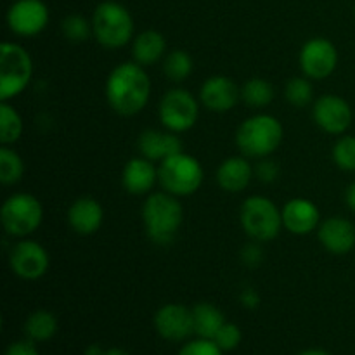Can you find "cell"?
<instances>
[{
    "instance_id": "1",
    "label": "cell",
    "mask_w": 355,
    "mask_h": 355,
    "mask_svg": "<svg viewBox=\"0 0 355 355\" xmlns=\"http://www.w3.org/2000/svg\"><path fill=\"white\" fill-rule=\"evenodd\" d=\"M151 96V80L139 62H121L110 73L106 99L114 113L134 116L141 113Z\"/></svg>"
},
{
    "instance_id": "2",
    "label": "cell",
    "mask_w": 355,
    "mask_h": 355,
    "mask_svg": "<svg viewBox=\"0 0 355 355\" xmlns=\"http://www.w3.org/2000/svg\"><path fill=\"white\" fill-rule=\"evenodd\" d=\"M142 220H144L148 238L155 245L168 246L175 239L184 220L182 205L177 196L170 193H153L142 207Z\"/></svg>"
},
{
    "instance_id": "3",
    "label": "cell",
    "mask_w": 355,
    "mask_h": 355,
    "mask_svg": "<svg viewBox=\"0 0 355 355\" xmlns=\"http://www.w3.org/2000/svg\"><path fill=\"white\" fill-rule=\"evenodd\" d=\"M283 141V127L270 114H255L239 125L236 144L239 151L250 158H267L279 148Z\"/></svg>"
},
{
    "instance_id": "4",
    "label": "cell",
    "mask_w": 355,
    "mask_h": 355,
    "mask_svg": "<svg viewBox=\"0 0 355 355\" xmlns=\"http://www.w3.org/2000/svg\"><path fill=\"white\" fill-rule=\"evenodd\" d=\"M92 33L106 49H120L134 37V19L121 3L106 0L92 14Z\"/></svg>"
},
{
    "instance_id": "5",
    "label": "cell",
    "mask_w": 355,
    "mask_h": 355,
    "mask_svg": "<svg viewBox=\"0 0 355 355\" xmlns=\"http://www.w3.org/2000/svg\"><path fill=\"white\" fill-rule=\"evenodd\" d=\"M158 180L166 193L177 198L191 196L203 184V166L194 156L177 153L159 163Z\"/></svg>"
},
{
    "instance_id": "6",
    "label": "cell",
    "mask_w": 355,
    "mask_h": 355,
    "mask_svg": "<svg viewBox=\"0 0 355 355\" xmlns=\"http://www.w3.org/2000/svg\"><path fill=\"white\" fill-rule=\"evenodd\" d=\"M33 73V61L26 49L6 42L0 47V101L7 103L28 87Z\"/></svg>"
},
{
    "instance_id": "7",
    "label": "cell",
    "mask_w": 355,
    "mask_h": 355,
    "mask_svg": "<svg viewBox=\"0 0 355 355\" xmlns=\"http://www.w3.org/2000/svg\"><path fill=\"white\" fill-rule=\"evenodd\" d=\"M3 231L14 238H26L40 227L44 220V207L35 196L17 193L7 198L0 210Z\"/></svg>"
},
{
    "instance_id": "8",
    "label": "cell",
    "mask_w": 355,
    "mask_h": 355,
    "mask_svg": "<svg viewBox=\"0 0 355 355\" xmlns=\"http://www.w3.org/2000/svg\"><path fill=\"white\" fill-rule=\"evenodd\" d=\"M241 225L246 234L257 243L272 241L283 225V214L276 205L263 196H252L241 207Z\"/></svg>"
},
{
    "instance_id": "9",
    "label": "cell",
    "mask_w": 355,
    "mask_h": 355,
    "mask_svg": "<svg viewBox=\"0 0 355 355\" xmlns=\"http://www.w3.org/2000/svg\"><path fill=\"white\" fill-rule=\"evenodd\" d=\"M200 107L193 94L184 89H172L162 97L159 120L170 132H186L198 121Z\"/></svg>"
},
{
    "instance_id": "10",
    "label": "cell",
    "mask_w": 355,
    "mask_h": 355,
    "mask_svg": "<svg viewBox=\"0 0 355 355\" xmlns=\"http://www.w3.org/2000/svg\"><path fill=\"white\" fill-rule=\"evenodd\" d=\"M338 64V51L328 38H311L300 51V68L307 78H328Z\"/></svg>"
},
{
    "instance_id": "11",
    "label": "cell",
    "mask_w": 355,
    "mask_h": 355,
    "mask_svg": "<svg viewBox=\"0 0 355 355\" xmlns=\"http://www.w3.org/2000/svg\"><path fill=\"white\" fill-rule=\"evenodd\" d=\"M156 333L166 342H187L194 335L193 309L180 304H166L155 315Z\"/></svg>"
},
{
    "instance_id": "12",
    "label": "cell",
    "mask_w": 355,
    "mask_h": 355,
    "mask_svg": "<svg viewBox=\"0 0 355 355\" xmlns=\"http://www.w3.org/2000/svg\"><path fill=\"white\" fill-rule=\"evenodd\" d=\"M9 263L17 277L24 281H37L47 272L49 253L40 243L24 239L12 248Z\"/></svg>"
},
{
    "instance_id": "13",
    "label": "cell",
    "mask_w": 355,
    "mask_h": 355,
    "mask_svg": "<svg viewBox=\"0 0 355 355\" xmlns=\"http://www.w3.org/2000/svg\"><path fill=\"white\" fill-rule=\"evenodd\" d=\"M49 23V9L42 0H16L7 10V24L10 31L21 37H33L45 30Z\"/></svg>"
},
{
    "instance_id": "14",
    "label": "cell",
    "mask_w": 355,
    "mask_h": 355,
    "mask_svg": "<svg viewBox=\"0 0 355 355\" xmlns=\"http://www.w3.org/2000/svg\"><path fill=\"white\" fill-rule=\"evenodd\" d=\"M314 121L324 132L333 135H340L347 132L352 125L354 113L350 104L343 97L328 94L315 101L314 104Z\"/></svg>"
},
{
    "instance_id": "15",
    "label": "cell",
    "mask_w": 355,
    "mask_h": 355,
    "mask_svg": "<svg viewBox=\"0 0 355 355\" xmlns=\"http://www.w3.org/2000/svg\"><path fill=\"white\" fill-rule=\"evenodd\" d=\"M201 103L214 113H227L241 97V90L229 76H211L201 85Z\"/></svg>"
},
{
    "instance_id": "16",
    "label": "cell",
    "mask_w": 355,
    "mask_h": 355,
    "mask_svg": "<svg viewBox=\"0 0 355 355\" xmlns=\"http://www.w3.org/2000/svg\"><path fill=\"white\" fill-rule=\"evenodd\" d=\"M318 236L321 245L335 255H345V253L352 252L355 246L354 224L343 217L326 218L319 225Z\"/></svg>"
},
{
    "instance_id": "17",
    "label": "cell",
    "mask_w": 355,
    "mask_h": 355,
    "mask_svg": "<svg viewBox=\"0 0 355 355\" xmlns=\"http://www.w3.org/2000/svg\"><path fill=\"white\" fill-rule=\"evenodd\" d=\"M283 225L297 236L309 234L319 227V208L305 198L290 200L283 208Z\"/></svg>"
},
{
    "instance_id": "18",
    "label": "cell",
    "mask_w": 355,
    "mask_h": 355,
    "mask_svg": "<svg viewBox=\"0 0 355 355\" xmlns=\"http://www.w3.org/2000/svg\"><path fill=\"white\" fill-rule=\"evenodd\" d=\"M103 220V207L94 198H78L68 210L69 225L80 236H90L97 232Z\"/></svg>"
},
{
    "instance_id": "19",
    "label": "cell",
    "mask_w": 355,
    "mask_h": 355,
    "mask_svg": "<svg viewBox=\"0 0 355 355\" xmlns=\"http://www.w3.org/2000/svg\"><path fill=\"white\" fill-rule=\"evenodd\" d=\"M139 149L142 156L151 162H163L168 156L182 153V141L177 137L175 132H162V130H149L142 132L139 137Z\"/></svg>"
},
{
    "instance_id": "20",
    "label": "cell",
    "mask_w": 355,
    "mask_h": 355,
    "mask_svg": "<svg viewBox=\"0 0 355 355\" xmlns=\"http://www.w3.org/2000/svg\"><path fill=\"white\" fill-rule=\"evenodd\" d=\"M156 180H158V170L148 158H132L125 165L123 175H121L125 191L134 194V196L148 194L156 184Z\"/></svg>"
},
{
    "instance_id": "21",
    "label": "cell",
    "mask_w": 355,
    "mask_h": 355,
    "mask_svg": "<svg viewBox=\"0 0 355 355\" xmlns=\"http://www.w3.org/2000/svg\"><path fill=\"white\" fill-rule=\"evenodd\" d=\"M253 168L243 156L227 158L217 170V182L227 193H241L252 180Z\"/></svg>"
},
{
    "instance_id": "22",
    "label": "cell",
    "mask_w": 355,
    "mask_h": 355,
    "mask_svg": "<svg viewBox=\"0 0 355 355\" xmlns=\"http://www.w3.org/2000/svg\"><path fill=\"white\" fill-rule=\"evenodd\" d=\"M166 42L159 31L148 30L142 31L141 35L134 38V45H132V55L134 61L139 64H153V62L159 61L165 54Z\"/></svg>"
},
{
    "instance_id": "23",
    "label": "cell",
    "mask_w": 355,
    "mask_h": 355,
    "mask_svg": "<svg viewBox=\"0 0 355 355\" xmlns=\"http://www.w3.org/2000/svg\"><path fill=\"white\" fill-rule=\"evenodd\" d=\"M193 321H194V335L200 338L214 340L218 329L225 324V318L218 307L208 302H201L193 307Z\"/></svg>"
},
{
    "instance_id": "24",
    "label": "cell",
    "mask_w": 355,
    "mask_h": 355,
    "mask_svg": "<svg viewBox=\"0 0 355 355\" xmlns=\"http://www.w3.org/2000/svg\"><path fill=\"white\" fill-rule=\"evenodd\" d=\"M58 333V318L49 311H35L24 321V335L35 343L52 340Z\"/></svg>"
},
{
    "instance_id": "25",
    "label": "cell",
    "mask_w": 355,
    "mask_h": 355,
    "mask_svg": "<svg viewBox=\"0 0 355 355\" xmlns=\"http://www.w3.org/2000/svg\"><path fill=\"white\" fill-rule=\"evenodd\" d=\"M241 99L252 107L269 106L274 99V89L267 80L252 78L243 85Z\"/></svg>"
},
{
    "instance_id": "26",
    "label": "cell",
    "mask_w": 355,
    "mask_h": 355,
    "mask_svg": "<svg viewBox=\"0 0 355 355\" xmlns=\"http://www.w3.org/2000/svg\"><path fill=\"white\" fill-rule=\"evenodd\" d=\"M23 134V120L10 104H0V141L3 146L14 144Z\"/></svg>"
},
{
    "instance_id": "27",
    "label": "cell",
    "mask_w": 355,
    "mask_h": 355,
    "mask_svg": "<svg viewBox=\"0 0 355 355\" xmlns=\"http://www.w3.org/2000/svg\"><path fill=\"white\" fill-rule=\"evenodd\" d=\"M24 173V163L14 149L2 146L0 149V182L12 186L21 180Z\"/></svg>"
},
{
    "instance_id": "28",
    "label": "cell",
    "mask_w": 355,
    "mask_h": 355,
    "mask_svg": "<svg viewBox=\"0 0 355 355\" xmlns=\"http://www.w3.org/2000/svg\"><path fill=\"white\" fill-rule=\"evenodd\" d=\"M163 71L172 82H184L193 71V58L186 51H172L165 58Z\"/></svg>"
},
{
    "instance_id": "29",
    "label": "cell",
    "mask_w": 355,
    "mask_h": 355,
    "mask_svg": "<svg viewBox=\"0 0 355 355\" xmlns=\"http://www.w3.org/2000/svg\"><path fill=\"white\" fill-rule=\"evenodd\" d=\"M312 96H314V90H312L311 82L307 78H302V76L291 78L286 83V89H284V97L295 107L307 106L312 101Z\"/></svg>"
},
{
    "instance_id": "30",
    "label": "cell",
    "mask_w": 355,
    "mask_h": 355,
    "mask_svg": "<svg viewBox=\"0 0 355 355\" xmlns=\"http://www.w3.org/2000/svg\"><path fill=\"white\" fill-rule=\"evenodd\" d=\"M62 35L68 38L69 42H85L92 33V23L85 19L80 14H71L62 19Z\"/></svg>"
},
{
    "instance_id": "31",
    "label": "cell",
    "mask_w": 355,
    "mask_h": 355,
    "mask_svg": "<svg viewBox=\"0 0 355 355\" xmlns=\"http://www.w3.org/2000/svg\"><path fill=\"white\" fill-rule=\"evenodd\" d=\"M333 159L336 166L345 172H355V137L345 135L333 148Z\"/></svg>"
},
{
    "instance_id": "32",
    "label": "cell",
    "mask_w": 355,
    "mask_h": 355,
    "mask_svg": "<svg viewBox=\"0 0 355 355\" xmlns=\"http://www.w3.org/2000/svg\"><path fill=\"white\" fill-rule=\"evenodd\" d=\"M241 340H243V333L241 329H239V326H236L234 322H225V324L218 329L217 335H215L214 342L220 347V350H224V352H231V350L238 349Z\"/></svg>"
},
{
    "instance_id": "33",
    "label": "cell",
    "mask_w": 355,
    "mask_h": 355,
    "mask_svg": "<svg viewBox=\"0 0 355 355\" xmlns=\"http://www.w3.org/2000/svg\"><path fill=\"white\" fill-rule=\"evenodd\" d=\"M177 355H224V350H220V347L214 340L200 338L198 336V338L184 343L182 349L179 350Z\"/></svg>"
},
{
    "instance_id": "34",
    "label": "cell",
    "mask_w": 355,
    "mask_h": 355,
    "mask_svg": "<svg viewBox=\"0 0 355 355\" xmlns=\"http://www.w3.org/2000/svg\"><path fill=\"white\" fill-rule=\"evenodd\" d=\"M257 177H259L262 182H274V180L279 177V166H277L276 162H272V159L263 158L262 162L257 165Z\"/></svg>"
},
{
    "instance_id": "35",
    "label": "cell",
    "mask_w": 355,
    "mask_h": 355,
    "mask_svg": "<svg viewBox=\"0 0 355 355\" xmlns=\"http://www.w3.org/2000/svg\"><path fill=\"white\" fill-rule=\"evenodd\" d=\"M241 260H243V263L248 267L260 266L263 260V252H262V248H260V245H257V243L246 245L245 248L241 250Z\"/></svg>"
},
{
    "instance_id": "36",
    "label": "cell",
    "mask_w": 355,
    "mask_h": 355,
    "mask_svg": "<svg viewBox=\"0 0 355 355\" xmlns=\"http://www.w3.org/2000/svg\"><path fill=\"white\" fill-rule=\"evenodd\" d=\"M3 355H40V352L35 347V342L31 340H19V342L10 343L6 349V354Z\"/></svg>"
},
{
    "instance_id": "37",
    "label": "cell",
    "mask_w": 355,
    "mask_h": 355,
    "mask_svg": "<svg viewBox=\"0 0 355 355\" xmlns=\"http://www.w3.org/2000/svg\"><path fill=\"white\" fill-rule=\"evenodd\" d=\"M239 302H241V305L245 309L253 311V309H257L260 305V297L253 288H246V290H243L241 295H239Z\"/></svg>"
},
{
    "instance_id": "38",
    "label": "cell",
    "mask_w": 355,
    "mask_h": 355,
    "mask_svg": "<svg viewBox=\"0 0 355 355\" xmlns=\"http://www.w3.org/2000/svg\"><path fill=\"white\" fill-rule=\"evenodd\" d=\"M345 203L347 207L350 208V210L355 211V180L352 184H350L349 187H347L345 191Z\"/></svg>"
},
{
    "instance_id": "39",
    "label": "cell",
    "mask_w": 355,
    "mask_h": 355,
    "mask_svg": "<svg viewBox=\"0 0 355 355\" xmlns=\"http://www.w3.org/2000/svg\"><path fill=\"white\" fill-rule=\"evenodd\" d=\"M103 355H130L125 349H120V347H111V349H104Z\"/></svg>"
},
{
    "instance_id": "40",
    "label": "cell",
    "mask_w": 355,
    "mask_h": 355,
    "mask_svg": "<svg viewBox=\"0 0 355 355\" xmlns=\"http://www.w3.org/2000/svg\"><path fill=\"white\" fill-rule=\"evenodd\" d=\"M297 355H331V354L326 352V350L322 349H307V350H302V352Z\"/></svg>"
},
{
    "instance_id": "41",
    "label": "cell",
    "mask_w": 355,
    "mask_h": 355,
    "mask_svg": "<svg viewBox=\"0 0 355 355\" xmlns=\"http://www.w3.org/2000/svg\"><path fill=\"white\" fill-rule=\"evenodd\" d=\"M104 354V349H101L99 345H90L87 347L85 350V355H103Z\"/></svg>"
},
{
    "instance_id": "42",
    "label": "cell",
    "mask_w": 355,
    "mask_h": 355,
    "mask_svg": "<svg viewBox=\"0 0 355 355\" xmlns=\"http://www.w3.org/2000/svg\"><path fill=\"white\" fill-rule=\"evenodd\" d=\"M354 10H355V7H354Z\"/></svg>"
}]
</instances>
